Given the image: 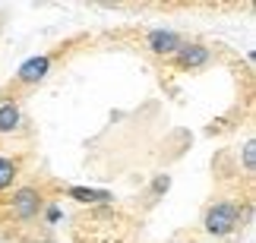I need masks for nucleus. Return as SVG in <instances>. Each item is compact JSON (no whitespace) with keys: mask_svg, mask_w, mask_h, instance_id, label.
<instances>
[{"mask_svg":"<svg viewBox=\"0 0 256 243\" xmlns=\"http://www.w3.org/2000/svg\"><path fill=\"white\" fill-rule=\"evenodd\" d=\"M253 164H256V142L247 139V142H244V171L253 174Z\"/></svg>","mask_w":256,"mask_h":243,"instance_id":"obj_9","label":"nucleus"},{"mask_svg":"<svg viewBox=\"0 0 256 243\" xmlns=\"http://www.w3.org/2000/svg\"><path fill=\"white\" fill-rule=\"evenodd\" d=\"M16 180H19V161H16V158H6V155H0V193L13 190Z\"/></svg>","mask_w":256,"mask_h":243,"instance_id":"obj_7","label":"nucleus"},{"mask_svg":"<svg viewBox=\"0 0 256 243\" xmlns=\"http://www.w3.org/2000/svg\"><path fill=\"white\" fill-rule=\"evenodd\" d=\"M240 225V202H212L202 215V228L215 237H228Z\"/></svg>","mask_w":256,"mask_h":243,"instance_id":"obj_1","label":"nucleus"},{"mask_svg":"<svg viewBox=\"0 0 256 243\" xmlns=\"http://www.w3.org/2000/svg\"><path fill=\"white\" fill-rule=\"evenodd\" d=\"M146 47H149L155 57H174V51L180 47V35L164 32V28H155V32L146 35Z\"/></svg>","mask_w":256,"mask_h":243,"instance_id":"obj_5","label":"nucleus"},{"mask_svg":"<svg viewBox=\"0 0 256 243\" xmlns=\"http://www.w3.org/2000/svg\"><path fill=\"white\" fill-rule=\"evenodd\" d=\"M51 63H54V54H42V57H28V60L19 66V73L13 76L10 89H32L51 73Z\"/></svg>","mask_w":256,"mask_h":243,"instance_id":"obj_3","label":"nucleus"},{"mask_svg":"<svg viewBox=\"0 0 256 243\" xmlns=\"http://www.w3.org/2000/svg\"><path fill=\"white\" fill-rule=\"evenodd\" d=\"M168 187H171V177H168V174H162V177H155V193H168Z\"/></svg>","mask_w":256,"mask_h":243,"instance_id":"obj_10","label":"nucleus"},{"mask_svg":"<svg viewBox=\"0 0 256 243\" xmlns=\"http://www.w3.org/2000/svg\"><path fill=\"white\" fill-rule=\"evenodd\" d=\"M66 196L76 199V202H88V206H95V202H111V193L108 190H86V187H70Z\"/></svg>","mask_w":256,"mask_h":243,"instance_id":"obj_8","label":"nucleus"},{"mask_svg":"<svg viewBox=\"0 0 256 243\" xmlns=\"http://www.w3.org/2000/svg\"><path fill=\"white\" fill-rule=\"evenodd\" d=\"M19 126H22V111H19V104L4 98L0 101V136H13Z\"/></svg>","mask_w":256,"mask_h":243,"instance_id":"obj_6","label":"nucleus"},{"mask_svg":"<svg viewBox=\"0 0 256 243\" xmlns=\"http://www.w3.org/2000/svg\"><path fill=\"white\" fill-rule=\"evenodd\" d=\"M38 243H54V240H51V237H44V240H38Z\"/></svg>","mask_w":256,"mask_h":243,"instance_id":"obj_11","label":"nucleus"},{"mask_svg":"<svg viewBox=\"0 0 256 243\" xmlns=\"http://www.w3.org/2000/svg\"><path fill=\"white\" fill-rule=\"evenodd\" d=\"M174 243H177V240H174Z\"/></svg>","mask_w":256,"mask_h":243,"instance_id":"obj_12","label":"nucleus"},{"mask_svg":"<svg viewBox=\"0 0 256 243\" xmlns=\"http://www.w3.org/2000/svg\"><path fill=\"white\" fill-rule=\"evenodd\" d=\"M44 193L38 190V187H19L13 190V196H10L4 206H6V215L10 218H16V221H32L35 215H42V209H44Z\"/></svg>","mask_w":256,"mask_h":243,"instance_id":"obj_2","label":"nucleus"},{"mask_svg":"<svg viewBox=\"0 0 256 243\" xmlns=\"http://www.w3.org/2000/svg\"><path fill=\"white\" fill-rule=\"evenodd\" d=\"M212 51L200 41H180V47L174 51V66L177 70H200V66L209 63Z\"/></svg>","mask_w":256,"mask_h":243,"instance_id":"obj_4","label":"nucleus"}]
</instances>
